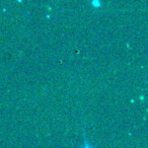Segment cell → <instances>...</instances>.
<instances>
[{
    "instance_id": "cell-1",
    "label": "cell",
    "mask_w": 148,
    "mask_h": 148,
    "mask_svg": "<svg viewBox=\"0 0 148 148\" xmlns=\"http://www.w3.org/2000/svg\"><path fill=\"white\" fill-rule=\"evenodd\" d=\"M81 148H93L92 146H90L89 145L88 143H87V142H85V144H84V146H82V147Z\"/></svg>"
}]
</instances>
